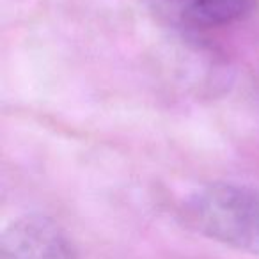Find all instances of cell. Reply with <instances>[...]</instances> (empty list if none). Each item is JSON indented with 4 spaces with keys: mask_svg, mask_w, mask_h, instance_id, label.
I'll return each instance as SVG.
<instances>
[{
    "mask_svg": "<svg viewBox=\"0 0 259 259\" xmlns=\"http://www.w3.org/2000/svg\"><path fill=\"white\" fill-rule=\"evenodd\" d=\"M187 220L206 236L259 255V190L236 183H211L185 204Z\"/></svg>",
    "mask_w": 259,
    "mask_h": 259,
    "instance_id": "1",
    "label": "cell"
},
{
    "mask_svg": "<svg viewBox=\"0 0 259 259\" xmlns=\"http://www.w3.org/2000/svg\"><path fill=\"white\" fill-rule=\"evenodd\" d=\"M172 20L194 29L222 27L241 18L252 0H155Z\"/></svg>",
    "mask_w": 259,
    "mask_h": 259,
    "instance_id": "3",
    "label": "cell"
},
{
    "mask_svg": "<svg viewBox=\"0 0 259 259\" xmlns=\"http://www.w3.org/2000/svg\"><path fill=\"white\" fill-rule=\"evenodd\" d=\"M0 259H76L64 231L41 215L9 224L0 240Z\"/></svg>",
    "mask_w": 259,
    "mask_h": 259,
    "instance_id": "2",
    "label": "cell"
}]
</instances>
